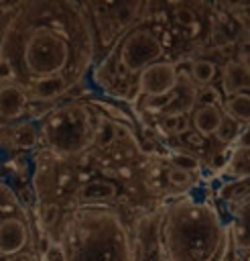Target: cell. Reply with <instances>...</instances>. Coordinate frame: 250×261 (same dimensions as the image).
<instances>
[{"label": "cell", "mask_w": 250, "mask_h": 261, "mask_svg": "<svg viewBox=\"0 0 250 261\" xmlns=\"http://www.w3.org/2000/svg\"><path fill=\"white\" fill-rule=\"evenodd\" d=\"M161 55V45L159 41L146 33V31H138L134 33L122 47V63L130 69V71H136V69H142V67H148L152 59H157Z\"/></svg>", "instance_id": "6da1fadb"}, {"label": "cell", "mask_w": 250, "mask_h": 261, "mask_svg": "<svg viewBox=\"0 0 250 261\" xmlns=\"http://www.w3.org/2000/svg\"><path fill=\"white\" fill-rule=\"evenodd\" d=\"M177 86V71L171 63H150L140 73V92L154 98L169 96Z\"/></svg>", "instance_id": "7a4b0ae2"}, {"label": "cell", "mask_w": 250, "mask_h": 261, "mask_svg": "<svg viewBox=\"0 0 250 261\" xmlns=\"http://www.w3.org/2000/svg\"><path fill=\"white\" fill-rule=\"evenodd\" d=\"M28 245V226L18 216H6L0 220V255L10 257L20 253Z\"/></svg>", "instance_id": "3957f363"}, {"label": "cell", "mask_w": 250, "mask_h": 261, "mask_svg": "<svg viewBox=\"0 0 250 261\" xmlns=\"http://www.w3.org/2000/svg\"><path fill=\"white\" fill-rule=\"evenodd\" d=\"M28 96L20 84H4L0 86V120L12 122L20 118L26 110Z\"/></svg>", "instance_id": "277c9868"}, {"label": "cell", "mask_w": 250, "mask_h": 261, "mask_svg": "<svg viewBox=\"0 0 250 261\" xmlns=\"http://www.w3.org/2000/svg\"><path fill=\"white\" fill-rule=\"evenodd\" d=\"M69 82L65 77H43L24 88L28 100H41V102H51L57 96H61L67 90Z\"/></svg>", "instance_id": "5b68a950"}, {"label": "cell", "mask_w": 250, "mask_h": 261, "mask_svg": "<svg viewBox=\"0 0 250 261\" xmlns=\"http://www.w3.org/2000/svg\"><path fill=\"white\" fill-rule=\"evenodd\" d=\"M8 137H10L8 149H33L39 143V128L35 120H22L12 128H8Z\"/></svg>", "instance_id": "8992f818"}, {"label": "cell", "mask_w": 250, "mask_h": 261, "mask_svg": "<svg viewBox=\"0 0 250 261\" xmlns=\"http://www.w3.org/2000/svg\"><path fill=\"white\" fill-rule=\"evenodd\" d=\"M222 118H224V114L217 106H203L201 104L193 112V126L201 137H211L217 133Z\"/></svg>", "instance_id": "52a82bcc"}, {"label": "cell", "mask_w": 250, "mask_h": 261, "mask_svg": "<svg viewBox=\"0 0 250 261\" xmlns=\"http://www.w3.org/2000/svg\"><path fill=\"white\" fill-rule=\"evenodd\" d=\"M224 90L228 96H234V94H240V90H246L250 88V73L238 63V61H230L226 67H224Z\"/></svg>", "instance_id": "ba28073f"}, {"label": "cell", "mask_w": 250, "mask_h": 261, "mask_svg": "<svg viewBox=\"0 0 250 261\" xmlns=\"http://www.w3.org/2000/svg\"><path fill=\"white\" fill-rule=\"evenodd\" d=\"M226 114L236 122H250V94H234L224 102Z\"/></svg>", "instance_id": "9c48e42d"}, {"label": "cell", "mask_w": 250, "mask_h": 261, "mask_svg": "<svg viewBox=\"0 0 250 261\" xmlns=\"http://www.w3.org/2000/svg\"><path fill=\"white\" fill-rule=\"evenodd\" d=\"M77 194L81 200H110L116 196V186L112 181L93 179V181L83 184Z\"/></svg>", "instance_id": "30bf717a"}, {"label": "cell", "mask_w": 250, "mask_h": 261, "mask_svg": "<svg viewBox=\"0 0 250 261\" xmlns=\"http://www.w3.org/2000/svg\"><path fill=\"white\" fill-rule=\"evenodd\" d=\"M191 75L199 86H207L215 75V65L211 61H207V59H197L191 65Z\"/></svg>", "instance_id": "8fae6325"}, {"label": "cell", "mask_w": 250, "mask_h": 261, "mask_svg": "<svg viewBox=\"0 0 250 261\" xmlns=\"http://www.w3.org/2000/svg\"><path fill=\"white\" fill-rule=\"evenodd\" d=\"M215 135H217V139H220L222 143H230V141H234V137L238 135V122L232 120L230 116H224Z\"/></svg>", "instance_id": "7c38bea8"}, {"label": "cell", "mask_w": 250, "mask_h": 261, "mask_svg": "<svg viewBox=\"0 0 250 261\" xmlns=\"http://www.w3.org/2000/svg\"><path fill=\"white\" fill-rule=\"evenodd\" d=\"M163 124L169 133H175V135H181L187 130V116L185 114H167L163 118Z\"/></svg>", "instance_id": "4fadbf2b"}, {"label": "cell", "mask_w": 250, "mask_h": 261, "mask_svg": "<svg viewBox=\"0 0 250 261\" xmlns=\"http://www.w3.org/2000/svg\"><path fill=\"white\" fill-rule=\"evenodd\" d=\"M134 14H136L134 4H118V6H114V20H116L120 27L128 24V22L134 18Z\"/></svg>", "instance_id": "5bb4252c"}, {"label": "cell", "mask_w": 250, "mask_h": 261, "mask_svg": "<svg viewBox=\"0 0 250 261\" xmlns=\"http://www.w3.org/2000/svg\"><path fill=\"white\" fill-rule=\"evenodd\" d=\"M114 128H116L114 122L102 120L100 130H98V143H100V147H108V145L114 141V137H116V130H114Z\"/></svg>", "instance_id": "9a60e30c"}, {"label": "cell", "mask_w": 250, "mask_h": 261, "mask_svg": "<svg viewBox=\"0 0 250 261\" xmlns=\"http://www.w3.org/2000/svg\"><path fill=\"white\" fill-rule=\"evenodd\" d=\"M173 163H175L177 169H183V171H187V173L199 169V161H197L195 157H191V155H185V153H177V155L173 157Z\"/></svg>", "instance_id": "2e32d148"}, {"label": "cell", "mask_w": 250, "mask_h": 261, "mask_svg": "<svg viewBox=\"0 0 250 261\" xmlns=\"http://www.w3.org/2000/svg\"><path fill=\"white\" fill-rule=\"evenodd\" d=\"M167 179H169V184H173V186L185 188V186H189V184H191V173H187V171H183V169L173 167V169H169Z\"/></svg>", "instance_id": "e0dca14e"}, {"label": "cell", "mask_w": 250, "mask_h": 261, "mask_svg": "<svg viewBox=\"0 0 250 261\" xmlns=\"http://www.w3.org/2000/svg\"><path fill=\"white\" fill-rule=\"evenodd\" d=\"M201 102H203V106H217V108H220V104H222L220 92H217L215 88L205 86V88L201 90Z\"/></svg>", "instance_id": "ac0fdd59"}, {"label": "cell", "mask_w": 250, "mask_h": 261, "mask_svg": "<svg viewBox=\"0 0 250 261\" xmlns=\"http://www.w3.org/2000/svg\"><path fill=\"white\" fill-rule=\"evenodd\" d=\"M14 82V71H12V65L0 57V86L4 84H12Z\"/></svg>", "instance_id": "d6986e66"}, {"label": "cell", "mask_w": 250, "mask_h": 261, "mask_svg": "<svg viewBox=\"0 0 250 261\" xmlns=\"http://www.w3.org/2000/svg\"><path fill=\"white\" fill-rule=\"evenodd\" d=\"M57 214H59V208H57L55 204H49V206H45L43 212H41V222H43L45 226H51V224L57 220Z\"/></svg>", "instance_id": "ffe728a7"}, {"label": "cell", "mask_w": 250, "mask_h": 261, "mask_svg": "<svg viewBox=\"0 0 250 261\" xmlns=\"http://www.w3.org/2000/svg\"><path fill=\"white\" fill-rule=\"evenodd\" d=\"M4 261H35V255L33 253H26V251H20V253H14V255L6 257Z\"/></svg>", "instance_id": "44dd1931"}, {"label": "cell", "mask_w": 250, "mask_h": 261, "mask_svg": "<svg viewBox=\"0 0 250 261\" xmlns=\"http://www.w3.org/2000/svg\"><path fill=\"white\" fill-rule=\"evenodd\" d=\"M175 20H177V22H185V24H189V22H193L195 18H193V14H191L189 10H179V12L175 14Z\"/></svg>", "instance_id": "7402d4cb"}, {"label": "cell", "mask_w": 250, "mask_h": 261, "mask_svg": "<svg viewBox=\"0 0 250 261\" xmlns=\"http://www.w3.org/2000/svg\"><path fill=\"white\" fill-rule=\"evenodd\" d=\"M238 143H240V147H242V149H250V126H246V128L242 130V135H240Z\"/></svg>", "instance_id": "603a6c76"}, {"label": "cell", "mask_w": 250, "mask_h": 261, "mask_svg": "<svg viewBox=\"0 0 250 261\" xmlns=\"http://www.w3.org/2000/svg\"><path fill=\"white\" fill-rule=\"evenodd\" d=\"M238 63H240V65H242V67H244V69L250 73V53H242Z\"/></svg>", "instance_id": "cb8c5ba5"}]
</instances>
